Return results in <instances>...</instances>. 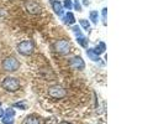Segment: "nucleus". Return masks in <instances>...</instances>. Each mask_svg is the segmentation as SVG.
Masks as SVG:
<instances>
[{
	"mask_svg": "<svg viewBox=\"0 0 148 124\" xmlns=\"http://www.w3.org/2000/svg\"><path fill=\"white\" fill-rule=\"evenodd\" d=\"M35 51V45L32 44V41H22L17 45V52L24 56H30Z\"/></svg>",
	"mask_w": 148,
	"mask_h": 124,
	"instance_id": "1",
	"label": "nucleus"
},
{
	"mask_svg": "<svg viewBox=\"0 0 148 124\" xmlns=\"http://www.w3.org/2000/svg\"><path fill=\"white\" fill-rule=\"evenodd\" d=\"M48 94H49V97H52L54 99H62L67 96V91L64 89L62 86L54 85L48 88Z\"/></svg>",
	"mask_w": 148,
	"mask_h": 124,
	"instance_id": "2",
	"label": "nucleus"
},
{
	"mask_svg": "<svg viewBox=\"0 0 148 124\" xmlns=\"http://www.w3.org/2000/svg\"><path fill=\"white\" fill-rule=\"evenodd\" d=\"M18 67H20V62L17 61V58L15 57H6L5 60L3 61V68L5 71L8 72H14V71H16L18 70Z\"/></svg>",
	"mask_w": 148,
	"mask_h": 124,
	"instance_id": "3",
	"label": "nucleus"
},
{
	"mask_svg": "<svg viewBox=\"0 0 148 124\" xmlns=\"http://www.w3.org/2000/svg\"><path fill=\"white\" fill-rule=\"evenodd\" d=\"M3 87L9 92H15L20 88V81L17 78H14V77H8L3 81Z\"/></svg>",
	"mask_w": 148,
	"mask_h": 124,
	"instance_id": "4",
	"label": "nucleus"
},
{
	"mask_svg": "<svg viewBox=\"0 0 148 124\" xmlns=\"http://www.w3.org/2000/svg\"><path fill=\"white\" fill-rule=\"evenodd\" d=\"M54 50H56V52H58L59 55L66 56V55L71 52V45H69V42L66 40H59L54 44Z\"/></svg>",
	"mask_w": 148,
	"mask_h": 124,
	"instance_id": "5",
	"label": "nucleus"
},
{
	"mask_svg": "<svg viewBox=\"0 0 148 124\" xmlns=\"http://www.w3.org/2000/svg\"><path fill=\"white\" fill-rule=\"evenodd\" d=\"M25 8L31 15H40L41 11H42V9L38 5V3L35 1V0H26Z\"/></svg>",
	"mask_w": 148,
	"mask_h": 124,
	"instance_id": "6",
	"label": "nucleus"
},
{
	"mask_svg": "<svg viewBox=\"0 0 148 124\" xmlns=\"http://www.w3.org/2000/svg\"><path fill=\"white\" fill-rule=\"evenodd\" d=\"M69 65H71L73 68L75 70H84L85 68V62L80 56H74V57H71L69 60Z\"/></svg>",
	"mask_w": 148,
	"mask_h": 124,
	"instance_id": "7",
	"label": "nucleus"
},
{
	"mask_svg": "<svg viewBox=\"0 0 148 124\" xmlns=\"http://www.w3.org/2000/svg\"><path fill=\"white\" fill-rule=\"evenodd\" d=\"M52 8H53V10L57 15H59V16L63 15V6L58 0H52Z\"/></svg>",
	"mask_w": 148,
	"mask_h": 124,
	"instance_id": "8",
	"label": "nucleus"
},
{
	"mask_svg": "<svg viewBox=\"0 0 148 124\" xmlns=\"http://www.w3.org/2000/svg\"><path fill=\"white\" fill-rule=\"evenodd\" d=\"M22 124H41V122H40L38 117L34 116V114H30V116H27V117L24 119Z\"/></svg>",
	"mask_w": 148,
	"mask_h": 124,
	"instance_id": "9",
	"label": "nucleus"
},
{
	"mask_svg": "<svg viewBox=\"0 0 148 124\" xmlns=\"http://www.w3.org/2000/svg\"><path fill=\"white\" fill-rule=\"evenodd\" d=\"M86 55H88V57H89L90 60H92V61H95V62H99L100 61L99 55L94 51V48H88L86 50Z\"/></svg>",
	"mask_w": 148,
	"mask_h": 124,
	"instance_id": "10",
	"label": "nucleus"
},
{
	"mask_svg": "<svg viewBox=\"0 0 148 124\" xmlns=\"http://www.w3.org/2000/svg\"><path fill=\"white\" fill-rule=\"evenodd\" d=\"M64 22H66L67 25H73L74 22H75V17H74V14L73 12H67L66 16H64Z\"/></svg>",
	"mask_w": 148,
	"mask_h": 124,
	"instance_id": "11",
	"label": "nucleus"
},
{
	"mask_svg": "<svg viewBox=\"0 0 148 124\" xmlns=\"http://www.w3.org/2000/svg\"><path fill=\"white\" fill-rule=\"evenodd\" d=\"M14 107L21 109V111H25V109L29 108V104H27L26 100H20V102H17V103L14 104Z\"/></svg>",
	"mask_w": 148,
	"mask_h": 124,
	"instance_id": "12",
	"label": "nucleus"
},
{
	"mask_svg": "<svg viewBox=\"0 0 148 124\" xmlns=\"http://www.w3.org/2000/svg\"><path fill=\"white\" fill-rule=\"evenodd\" d=\"M77 42L82 47H84V48L88 47V39L84 37V36H79V37H77Z\"/></svg>",
	"mask_w": 148,
	"mask_h": 124,
	"instance_id": "13",
	"label": "nucleus"
},
{
	"mask_svg": "<svg viewBox=\"0 0 148 124\" xmlns=\"http://www.w3.org/2000/svg\"><path fill=\"white\" fill-rule=\"evenodd\" d=\"M106 50V46H105V42H99L98 44V46L94 48V51L98 53V55H100V53H103L104 51Z\"/></svg>",
	"mask_w": 148,
	"mask_h": 124,
	"instance_id": "14",
	"label": "nucleus"
},
{
	"mask_svg": "<svg viewBox=\"0 0 148 124\" xmlns=\"http://www.w3.org/2000/svg\"><path fill=\"white\" fill-rule=\"evenodd\" d=\"M45 124H58V118L54 116H51L45 121Z\"/></svg>",
	"mask_w": 148,
	"mask_h": 124,
	"instance_id": "15",
	"label": "nucleus"
},
{
	"mask_svg": "<svg viewBox=\"0 0 148 124\" xmlns=\"http://www.w3.org/2000/svg\"><path fill=\"white\" fill-rule=\"evenodd\" d=\"M98 15H99V12L96 10L90 12V20H91V22H94V25L98 24Z\"/></svg>",
	"mask_w": 148,
	"mask_h": 124,
	"instance_id": "16",
	"label": "nucleus"
},
{
	"mask_svg": "<svg viewBox=\"0 0 148 124\" xmlns=\"http://www.w3.org/2000/svg\"><path fill=\"white\" fill-rule=\"evenodd\" d=\"M79 24H80V26H82L84 30H89V29H90V25H89V21H88V20L80 19V20H79Z\"/></svg>",
	"mask_w": 148,
	"mask_h": 124,
	"instance_id": "17",
	"label": "nucleus"
},
{
	"mask_svg": "<svg viewBox=\"0 0 148 124\" xmlns=\"http://www.w3.org/2000/svg\"><path fill=\"white\" fill-rule=\"evenodd\" d=\"M3 124H14V117H3Z\"/></svg>",
	"mask_w": 148,
	"mask_h": 124,
	"instance_id": "18",
	"label": "nucleus"
},
{
	"mask_svg": "<svg viewBox=\"0 0 148 124\" xmlns=\"http://www.w3.org/2000/svg\"><path fill=\"white\" fill-rule=\"evenodd\" d=\"M62 6H64L66 9H72L73 8V1H72V0H64V3H63Z\"/></svg>",
	"mask_w": 148,
	"mask_h": 124,
	"instance_id": "19",
	"label": "nucleus"
},
{
	"mask_svg": "<svg viewBox=\"0 0 148 124\" xmlns=\"http://www.w3.org/2000/svg\"><path fill=\"white\" fill-rule=\"evenodd\" d=\"M101 17H103V22H104V25H106V15H108V9L106 8H104L103 9V11H101Z\"/></svg>",
	"mask_w": 148,
	"mask_h": 124,
	"instance_id": "20",
	"label": "nucleus"
},
{
	"mask_svg": "<svg viewBox=\"0 0 148 124\" xmlns=\"http://www.w3.org/2000/svg\"><path fill=\"white\" fill-rule=\"evenodd\" d=\"M74 33H75V35H77V37H79V36H83L82 35V33H80V30H79V27L78 26H74Z\"/></svg>",
	"mask_w": 148,
	"mask_h": 124,
	"instance_id": "21",
	"label": "nucleus"
},
{
	"mask_svg": "<svg viewBox=\"0 0 148 124\" xmlns=\"http://www.w3.org/2000/svg\"><path fill=\"white\" fill-rule=\"evenodd\" d=\"M74 6H75V10H77V11H80V10H82L80 4H79V1H78V0H74Z\"/></svg>",
	"mask_w": 148,
	"mask_h": 124,
	"instance_id": "22",
	"label": "nucleus"
},
{
	"mask_svg": "<svg viewBox=\"0 0 148 124\" xmlns=\"http://www.w3.org/2000/svg\"><path fill=\"white\" fill-rule=\"evenodd\" d=\"M4 117V109L0 107V118H3Z\"/></svg>",
	"mask_w": 148,
	"mask_h": 124,
	"instance_id": "23",
	"label": "nucleus"
},
{
	"mask_svg": "<svg viewBox=\"0 0 148 124\" xmlns=\"http://www.w3.org/2000/svg\"><path fill=\"white\" fill-rule=\"evenodd\" d=\"M61 124H72V123H69V122H62Z\"/></svg>",
	"mask_w": 148,
	"mask_h": 124,
	"instance_id": "24",
	"label": "nucleus"
}]
</instances>
